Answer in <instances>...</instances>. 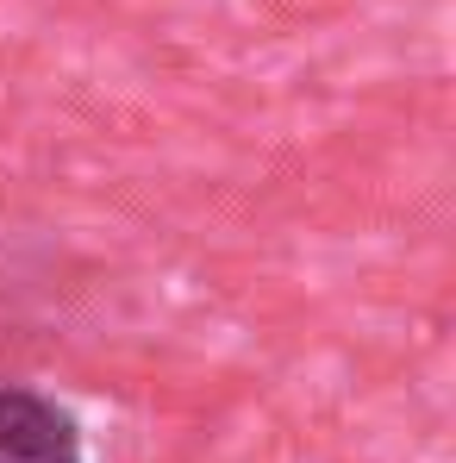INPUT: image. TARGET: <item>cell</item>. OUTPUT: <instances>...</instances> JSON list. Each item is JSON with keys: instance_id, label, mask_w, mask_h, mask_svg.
<instances>
[{"instance_id": "obj_1", "label": "cell", "mask_w": 456, "mask_h": 463, "mask_svg": "<svg viewBox=\"0 0 456 463\" xmlns=\"http://www.w3.org/2000/svg\"><path fill=\"white\" fill-rule=\"evenodd\" d=\"M0 463H81V426L32 388H0Z\"/></svg>"}]
</instances>
